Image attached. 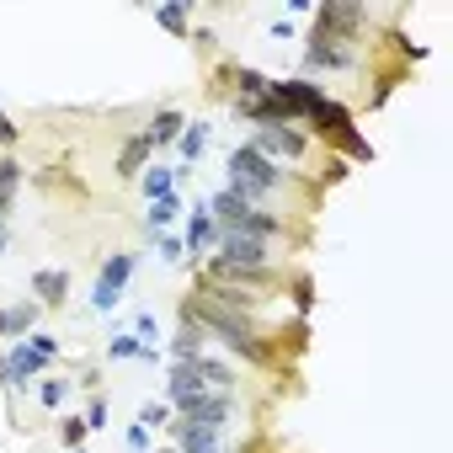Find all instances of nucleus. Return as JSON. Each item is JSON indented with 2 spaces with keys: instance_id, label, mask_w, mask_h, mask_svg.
<instances>
[{
  "instance_id": "nucleus-12",
  "label": "nucleus",
  "mask_w": 453,
  "mask_h": 453,
  "mask_svg": "<svg viewBox=\"0 0 453 453\" xmlns=\"http://www.w3.org/2000/svg\"><path fill=\"white\" fill-rule=\"evenodd\" d=\"M176 181H181V171H176V165H144V176H139V187H144V197H150V203L176 197Z\"/></svg>"
},
{
  "instance_id": "nucleus-32",
  "label": "nucleus",
  "mask_w": 453,
  "mask_h": 453,
  "mask_svg": "<svg viewBox=\"0 0 453 453\" xmlns=\"http://www.w3.org/2000/svg\"><path fill=\"white\" fill-rule=\"evenodd\" d=\"M6 246H12V224H0V257H6Z\"/></svg>"
},
{
  "instance_id": "nucleus-2",
  "label": "nucleus",
  "mask_w": 453,
  "mask_h": 453,
  "mask_svg": "<svg viewBox=\"0 0 453 453\" xmlns=\"http://www.w3.org/2000/svg\"><path fill=\"white\" fill-rule=\"evenodd\" d=\"M267 96L278 102V112L288 118V128H294L299 118H304V123H315V118H320V107L331 102V96H326V86H315V81H304V75H294V81H273V86H267Z\"/></svg>"
},
{
  "instance_id": "nucleus-14",
  "label": "nucleus",
  "mask_w": 453,
  "mask_h": 453,
  "mask_svg": "<svg viewBox=\"0 0 453 453\" xmlns=\"http://www.w3.org/2000/svg\"><path fill=\"white\" fill-rule=\"evenodd\" d=\"M181 128H187V118H181L176 107H165V112H155V118H150L144 139H150V144H176V139H181Z\"/></svg>"
},
{
  "instance_id": "nucleus-8",
  "label": "nucleus",
  "mask_w": 453,
  "mask_h": 453,
  "mask_svg": "<svg viewBox=\"0 0 453 453\" xmlns=\"http://www.w3.org/2000/svg\"><path fill=\"white\" fill-rule=\"evenodd\" d=\"M33 294H38V304H49V310L70 304V273H65V267H38V273H33Z\"/></svg>"
},
{
  "instance_id": "nucleus-17",
  "label": "nucleus",
  "mask_w": 453,
  "mask_h": 453,
  "mask_svg": "<svg viewBox=\"0 0 453 453\" xmlns=\"http://www.w3.org/2000/svg\"><path fill=\"white\" fill-rule=\"evenodd\" d=\"M203 342H208V336H203L192 320H181V331H176V342H171V357H176V363H192V357L203 352Z\"/></svg>"
},
{
  "instance_id": "nucleus-3",
  "label": "nucleus",
  "mask_w": 453,
  "mask_h": 453,
  "mask_svg": "<svg viewBox=\"0 0 453 453\" xmlns=\"http://www.w3.org/2000/svg\"><path fill=\"white\" fill-rule=\"evenodd\" d=\"M134 273H139V257H134V251H112V257L102 262V273H96L91 310H96V315L118 310V304H123V288H128V278H134Z\"/></svg>"
},
{
  "instance_id": "nucleus-19",
  "label": "nucleus",
  "mask_w": 453,
  "mask_h": 453,
  "mask_svg": "<svg viewBox=\"0 0 453 453\" xmlns=\"http://www.w3.org/2000/svg\"><path fill=\"white\" fill-rule=\"evenodd\" d=\"M176 219H181V197H160V203H150V213H144L150 235H155V230H165V224H176Z\"/></svg>"
},
{
  "instance_id": "nucleus-4",
  "label": "nucleus",
  "mask_w": 453,
  "mask_h": 453,
  "mask_svg": "<svg viewBox=\"0 0 453 453\" xmlns=\"http://www.w3.org/2000/svg\"><path fill=\"white\" fill-rule=\"evenodd\" d=\"M49 368V357H38L27 342H12L6 352H0V384H6V395H22L27 379H38Z\"/></svg>"
},
{
  "instance_id": "nucleus-29",
  "label": "nucleus",
  "mask_w": 453,
  "mask_h": 453,
  "mask_svg": "<svg viewBox=\"0 0 453 453\" xmlns=\"http://www.w3.org/2000/svg\"><path fill=\"white\" fill-rule=\"evenodd\" d=\"M155 251H160V262H181V251H187V246H181L176 235H160V241H155Z\"/></svg>"
},
{
  "instance_id": "nucleus-20",
  "label": "nucleus",
  "mask_w": 453,
  "mask_h": 453,
  "mask_svg": "<svg viewBox=\"0 0 453 453\" xmlns=\"http://www.w3.org/2000/svg\"><path fill=\"white\" fill-rule=\"evenodd\" d=\"M235 86H241V102H257V96H267V75L262 70H235Z\"/></svg>"
},
{
  "instance_id": "nucleus-23",
  "label": "nucleus",
  "mask_w": 453,
  "mask_h": 453,
  "mask_svg": "<svg viewBox=\"0 0 453 453\" xmlns=\"http://www.w3.org/2000/svg\"><path fill=\"white\" fill-rule=\"evenodd\" d=\"M171 421H176V416H171V405H155V400H150V405H139V426H144V432L171 426Z\"/></svg>"
},
{
  "instance_id": "nucleus-10",
  "label": "nucleus",
  "mask_w": 453,
  "mask_h": 453,
  "mask_svg": "<svg viewBox=\"0 0 453 453\" xmlns=\"http://www.w3.org/2000/svg\"><path fill=\"white\" fill-rule=\"evenodd\" d=\"M150 155H155V144L144 139V128L128 134V139H123V155H118V176H123V181H139L144 165H150Z\"/></svg>"
},
{
  "instance_id": "nucleus-30",
  "label": "nucleus",
  "mask_w": 453,
  "mask_h": 453,
  "mask_svg": "<svg viewBox=\"0 0 453 453\" xmlns=\"http://www.w3.org/2000/svg\"><path fill=\"white\" fill-rule=\"evenodd\" d=\"M123 442H128V453H150V432H144L139 421L128 426V437H123Z\"/></svg>"
},
{
  "instance_id": "nucleus-34",
  "label": "nucleus",
  "mask_w": 453,
  "mask_h": 453,
  "mask_svg": "<svg viewBox=\"0 0 453 453\" xmlns=\"http://www.w3.org/2000/svg\"><path fill=\"white\" fill-rule=\"evenodd\" d=\"M75 453H86V448H75Z\"/></svg>"
},
{
  "instance_id": "nucleus-26",
  "label": "nucleus",
  "mask_w": 453,
  "mask_h": 453,
  "mask_svg": "<svg viewBox=\"0 0 453 453\" xmlns=\"http://www.w3.org/2000/svg\"><path fill=\"white\" fill-rule=\"evenodd\" d=\"M134 336H139L144 347H155V342H160V326H155V315H150V310H139V315H134Z\"/></svg>"
},
{
  "instance_id": "nucleus-7",
  "label": "nucleus",
  "mask_w": 453,
  "mask_h": 453,
  "mask_svg": "<svg viewBox=\"0 0 453 453\" xmlns=\"http://www.w3.org/2000/svg\"><path fill=\"white\" fill-rule=\"evenodd\" d=\"M38 315H43V304L38 299H22V304H12V310H0V342H27L33 331H38Z\"/></svg>"
},
{
  "instance_id": "nucleus-13",
  "label": "nucleus",
  "mask_w": 453,
  "mask_h": 453,
  "mask_svg": "<svg viewBox=\"0 0 453 453\" xmlns=\"http://www.w3.org/2000/svg\"><path fill=\"white\" fill-rule=\"evenodd\" d=\"M235 230H241V235H257V241H273V235H283V219L267 213V208H246Z\"/></svg>"
},
{
  "instance_id": "nucleus-16",
  "label": "nucleus",
  "mask_w": 453,
  "mask_h": 453,
  "mask_svg": "<svg viewBox=\"0 0 453 453\" xmlns=\"http://www.w3.org/2000/svg\"><path fill=\"white\" fill-rule=\"evenodd\" d=\"M176 150H181V171H187L192 160H203V150H208V123H187L181 139H176Z\"/></svg>"
},
{
  "instance_id": "nucleus-6",
  "label": "nucleus",
  "mask_w": 453,
  "mask_h": 453,
  "mask_svg": "<svg viewBox=\"0 0 453 453\" xmlns=\"http://www.w3.org/2000/svg\"><path fill=\"white\" fill-rule=\"evenodd\" d=\"M230 411H235V395H192V400L171 405L176 421H203V426H224Z\"/></svg>"
},
{
  "instance_id": "nucleus-27",
  "label": "nucleus",
  "mask_w": 453,
  "mask_h": 453,
  "mask_svg": "<svg viewBox=\"0 0 453 453\" xmlns=\"http://www.w3.org/2000/svg\"><path fill=\"white\" fill-rule=\"evenodd\" d=\"M27 347H33L38 357H59V352H65V342H59V336H49V331H33V336H27Z\"/></svg>"
},
{
  "instance_id": "nucleus-9",
  "label": "nucleus",
  "mask_w": 453,
  "mask_h": 453,
  "mask_svg": "<svg viewBox=\"0 0 453 453\" xmlns=\"http://www.w3.org/2000/svg\"><path fill=\"white\" fill-rule=\"evenodd\" d=\"M192 257H203L208 246H219V224H213V213H208V203H197L192 208V219H187V241H181Z\"/></svg>"
},
{
  "instance_id": "nucleus-11",
  "label": "nucleus",
  "mask_w": 453,
  "mask_h": 453,
  "mask_svg": "<svg viewBox=\"0 0 453 453\" xmlns=\"http://www.w3.org/2000/svg\"><path fill=\"white\" fill-rule=\"evenodd\" d=\"M192 395H213V389L203 384V373H197V357L171 368V405H181V400H192Z\"/></svg>"
},
{
  "instance_id": "nucleus-15",
  "label": "nucleus",
  "mask_w": 453,
  "mask_h": 453,
  "mask_svg": "<svg viewBox=\"0 0 453 453\" xmlns=\"http://www.w3.org/2000/svg\"><path fill=\"white\" fill-rule=\"evenodd\" d=\"M107 357H112V363H128V357H139V363H155V357H160V347H144L134 331H123V336H112V342H107Z\"/></svg>"
},
{
  "instance_id": "nucleus-31",
  "label": "nucleus",
  "mask_w": 453,
  "mask_h": 453,
  "mask_svg": "<svg viewBox=\"0 0 453 453\" xmlns=\"http://www.w3.org/2000/svg\"><path fill=\"white\" fill-rule=\"evenodd\" d=\"M12 203L17 197H0V224H12Z\"/></svg>"
},
{
  "instance_id": "nucleus-5",
  "label": "nucleus",
  "mask_w": 453,
  "mask_h": 453,
  "mask_svg": "<svg viewBox=\"0 0 453 453\" xmlns=\"http://www.w3.org/2000/svg\"><path fill=\"white\" fill-rule=\"evenodd\" d=\"M246 144H251L262 160H273V165H278V160H299V155L310 150V139H304L299 128H262V134L246 139Z\"/></svg>"
},
{
  "instance_id": "nucleus-22",
  "label": "nucleus",
  "mask_w": 453,
  "mask_h": 453,
  "mask_svg": "<svg viewBox=\"0 0 453 453\" xmlns=\"http://www.w3.org/2000/svg\"><path fill=\"white\" fill-rule=\"evenodd\" d=\"M38 400H43L49 411H59V405L70 400V379H38Z\"/></svg>"
},
{
  "instance_id": "nucleus-28",
  "label": "nucleus",
  "mask_w": 453,
  "mask_h": 453,
  "mask_svg": "<svg viewBox=\"0 0 453 453\" xmlns=\"http://www.w3.org/2000/svg\"><path fill=\"white\" fill-rule=\"evenodd\" d=\"M86 432H107V400H102V395L86 405Z\"/></svg>"
},
{
  "instance_id": "nucleus-24",
  "label": "nucleus",
  "mask_w": 453,
  "mask_h": 453,
  "mask_svg": "<svg viewBox=\"0 0 453 453\" xmlns=\"http://www.w3.org/2000/svg\"><path fill=\"white\" fill-rule=\"evenodd\" d=\"M59 442L75 453V448L86 442V416H65V421H59Z\"/></svg>"
},
{
  "instance_id": "nucleus-18",
  "label": "nucleus",
  "mask_w": 453,
  "mask_h": 453,
  "mask_svg": "<svg viewBox=\"0 0 453 453\" xmlns=\"http://www.w3.org/2000/svg\"><path fill=\"white\" fill-rule=\"evenodd\" d=\"M187 17H192V0H176V6H155V27L187 38Z\"/></svg>"
},
{
  "instance_id": "nucleus-1",
  "label": "nucleus",
  "mask_w": 453,
  "mask_h": 453,
  "mask_svg": "<svg viewBox=\"0 0 453 453\" xmlns=\"http://www.w3.org/2000/svg\"><path fill=\"white\" fill-rule=\"evenodd\" d=\"M224 171H230V192H241L251 208L283 187V171H278L273 160H262L251 144H235V150H230V160H224Z\"/></svg>"
},
{
  "instance_id": "nucleus-21",
  "label": "nucleus",
  "mask_w": 453,
  "mask_h": 453,
  "mask_svg": "<svg viewBox=\"0 0 453 453\" xmlns=\"http://www.w3.org/2000/svg\"><path fill=\"white\" fill-rule=\"evenodd\" d=\"M288 294H294V310H299V315H310V310H315V278H310V273H294Z\"/></svg>"
},
{
  "instance_id": "nucleus-35",
  "label": "nucleus",
  "mask_w": 453,
  "mask_h": 453,
  "mask_svg": "<svg viewBox=\"0 0 453 453\" xmlns=\"http://www.w3.org/2000/svg\"><path fill=\"white\" fill-rule=\"evenodd\" d=\"M0 118H6V112H0Z\"/></svg>"
},
{
  "instance_id": "nucleus-33",
  "label": "nucleus",
  "mask_w": 453,
  "mask_h": 453,
  "mask_svg": "<svg viewBox=\"0 0 453 453\" xmlns=\"http://www.w3.org/2000/svg\"><path fill=\"white\" fill-rule=\"evenodd\" d=\"M160 453H181V448H160Z\"/></svg>"
},
{
  "instance_id": "nucleus-25",
  "label": "nucleus",
  "mask_w": 453,
  "mask_h": 453,
  "mask_svg": "<svg viewBox=\"0 0 453 453\" xmlns=\"http://www.w3.org/2000/svg\"><path fill=\"white\" fill-rule=\"evenodd\" d=\"M17 187H22V165L0 160V197H17Z\"/></svg>"
}]
</instances>
